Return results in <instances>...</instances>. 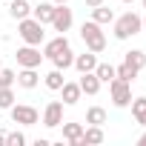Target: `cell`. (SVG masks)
<instances>
[{
  "mask_svg": "<svg viewBox=\"0 0 146 146\" xmlns=\"http://www.w3.org/2000/svg\"><path fill=\"white\" fill-rule=\"evenodd\" d=\"M143 9H146V0H143Z\"/></svg>",
  "mask_w": 146,
  "mask_h": 146,
  "instance_id": "35",
  "label": "cell"
},
{
  "mask_svg": "<svg viewBox=\"0 0 146 146\" xmlns=\"http://www.w3.org/2000/svg\"><path fill=\"white\" fill-rule=\"evenodd\" d=\"M100 3H106V0H86V6H89V9H95V6H100Z\"/></svg>",
  "mask_w": 146,
  "mask_h": 146,
  "instance_id": "29",
  "label": "cell"
},
{
  "mask_svg": "<svg viewBox=\"0 0 146 146\" xmlns=\"http://www.w3.org/2000/svg\"><path fill=\"white\" fill-rule=\"evenodd\" d=\"M92 20H95V23H100V26H106V23H112V20H115V12H112L106 3H100V6H95V9H92Z\"/></svg>",
  "mask_w": 146,
  "mask_h": 146,
  "instance_id": "18",
  "label": "cell"
},
{
  "mask_svg": "<svg viewBox=\"0 0 146 146\" xmlns=\"http://www.w3.org/2000/svg\"><path fill=\"white\" fill-rule=\"evenodd\" d=\"M9 15L15 20H23L32 15V6H29V0H9Z\"/></svg>",
  "mask_w": 146,
  "mask_h": 146,
  "instance_id": "16",
  "label": "cell"
},
{
  "mask_svg": "<svg viewBox=\"0 0 146 146\" xmlns=\"http://www.w3.org/2000/svg\"><path fill=\"white\" fill-rule=\"evenodd\" d=\"M3 143H6V135H3V132H0V146H3Z\"/></svg>",
  "mask_w": 146,
  "mask_h": 146,
  "instance_id": "32",
  "label": "cell"
},
{
  "mask_svg": "<svg viewBox=\"0 0 146 146\" xmlns=\"http://www.w3.org/2000/svg\"><path fill=\"white\" fill-rule=\"evenodd\" d=\"M43 80H46V89H52V92H60V86L66 83V78H63V72H60V69H52Z\"/></svg>",
  "mask_w": 146,
  "mask_h": 146,
  "instance_id": "21",
  "label": "cell"
},
{
  "mask_svg": "<svg viewBox=\"0 0 146 146\" xmlns=\"http://www.w3.org/2000/svg\"><path fill=\"white\" fill-rule=\"evenodd\" d=\"M86 123H89V126H103V123H106V109H103V106H92V109L86 112Z\"/></svg>",
  "mask_w": 146,
  "mask_h": 146,
  "instance_id": "22",
  "label": "cell"
},
{
  "mask_svg": "<svg viewBox=\"0 0 146 146\" xmlns=\"http://www.w3.org/2000/svg\"><path fill=\"white\" fill-rule=\"evenodd\" d=\"M60 123H63V103H60V100L46 103V109H43V126L54 129V126H60Z\"/></svg>",
  "mask_w": 146,
  "mask_h": 146,
  "instance_id": "8",
  "label": "cell"
},
{
  "mask_svg": "<svg viewBox=\"0 0 146 146\" xmlns=\"http://www.w3.org/2000/svg\"><path fill=\"white\" fill-rule=\"evenodd\" d=\"M60 95H63V103H66V106H75V103L80 100V95H83V92H80V86H78V83H69V80H66V83L60 86Z\"/></svg>",
  "mask_w": 146,
  "mask_h": 146,
  "instance_id": "15",
  "label": "cell"
},
{
  "mask_svg": "<svg viewBox=\"0 0 146 146\" xmlns=\"http://www.w3.org/2000/svg\"><path fill=\"white\" fill-rule=\"evenodd\" d=\"M17 35H20V37H23V43H29V46H40V43H43V37H46L43 23H37L32 15H29V17H23V20H17Z\"/></svg>",
  "mask_w": 146,
  "mask_h": 146,
  "instance_id": "3",
  "label": "cell"
},
{
  "mask_svg": "<svg viewBox=\"0 0 146 146\" xmlns=\"http://www.w3.org/2000/svg\"><path fill=\"white\" fill-rule=\"evenodd\" d=\"M78 86H80V92H83V95H89V98H95V95L100 92V80H98L95 72H83L80 80H78Z\"/></svg>",
  "mask_w": 146,
  "mask_h": 146,
  "instance_id": "9",
  "label": "cell"
},
{
  "mask_svg": "<svg viewBox=\"0 0 146 146\" xmlns=\"http://www.w3.org/2000/svg\"><path fill=\"white\" fill-rule=\"evenodd\" d=\"M63 126V140L69 146H80V137H83V123H60Z\"/></svg>",
  "mask_w": 146,
  "mask_h": 146,
  "instance_id": "11",
  "label": "cell"
},
{
  "mask_svg": "<svg viewBox=\"0 0 146 146\" xmlns=\"http://www.w3.org/2000/svg\"><path fill=\"white\" fill-rule=\"evenodd\" d=\"M137 143H140V146H146V132H143V135L137 137Z\"/></svg>",
  "mask_w": 146,
  "mask_h": 146,
  "instance_id": "30",
  "label": "cell"
},
{
  "mask_svg": "<svg viewBox=\"0 0 146 146\" xmlns=\"http://www.w3.org/2000/svg\"><path fill=\"white\" fill-rule=\"evenodd\" d=\"M95 75H98L100 83H109V80L115 78V66H112V63H98V66H95Z\"/></svg>",
  "mask_w": 146,
  "mask_h": 146,
  "instance_id": "25",
  "label": "cell"
},
{
  "mask_svg": "<svg viewBox=\"0 0 146 146\" xmlns=\"http://www.w3.org/2000/svg\"><path fill=\"white\" fill-rule=\"evenodd\" d=\"M129 106H132V117H135V123L146 126V98H135Z\"/></svg>",
  "mask_w": 146,
  "mask_h": 146,
  "instance_id": "20",
  "label": "cell"
},
{
  "mask_svg": "<svg viewBox=\"0 0 146 146\" xmlns=\"http://www.w3.org/2000/svg\"><path fill=\"white\" fill-rule=\"evenodd\" d=\"M123 63H129L132 69H146V52H140V49H132V52H126V57H123Z\"/></svg>",
  "mask_w": 146,
  "mask_h": 146,
  "instance_id": "19",
  "label": "cell"
},
{
  "mask_svg": "<svg viewBox=\"0 0 146 146\" xmlns=\"http://www.w3.org/2000/svg\"><path fill=\"white\" fill-rule=\"evenodd\" d=\"M120 3H135V0H120Z\"/></svg>",
  "mask_w": 146,
  "mask_h": 146,
  "instance_id": "33",
  "label": "cell"
},
{
  "mask_svg": "<svg viewBox=\"0 0 146 146\" xmlns=\"http://www.w3.org/2000/svg\"><path fill=\"white\" fill-rule=\"evenodd\" d=\"M15 78H17V72H12V69H0V89L15 86Z\"/></svg>",
  "mask_w": 146,
  "mask_h": 146,
  "instance_id": "27",
  "label": "cell"
},
{
  "mask_svg": "<svg viewBox=\"0 0 146 146\" xmlns=\"http://www.w3.org/2000/svg\"><path fill=\"white\" fill-rule=\"evenodd\" d=\"M137 75H140V72H137V69H132L129 63H120V66H115V78H120V80H129V83H132Z\"/></svg>",
  "mask_w": 146,
  "mask_h": 146,
  "instance_id": "24",
  "label": "cell"
},
{
  "mask_svg": "<svg viewBox=\"0 0 146 146\" xmlns=\"http://www.w3.org/2000/svg\"><path fill=\"white\" fill-rule=\"evenodd\" d=\"M6 143H9V146H23V143H26V135H23V132H9V135H6Z\"/></svg>",
  "mask_w": 146,
  "mask_h": 146,
  "instance_id": "28",
  "label": "cell"
},
{
  "mask_svg": "<svg viewBox=\"0 0 146 146\" xmlns=\"http://www.w3.org/2000/svg\"><path fill=\"white\" fill-rule=\"evenodd\" d=\"M112 23H115V37H117V40H129L132 35L143 32V17L135 15V12H126V15L115 17Z\"/></svg>",
  "mask_w": 146,
  "mask_h": 146,
  "instance_id": "1",
  "label": "cell"
},
{
  "mask_svg": "<svg viewBox=\"0 0 146 146\" xmlns=\"http://www.w3.org/2000/svg\"><path fill=\"white\" fill-rule=\"evenodd\" d=\"M52 3H54V6H60V3H69V0H52Z\"/></svg>",
  "mask_w": 146,
  "mask_h": 146,
  "instance_id": "31",
  "label": "cell"
},
{
  "mask_svg": "<svg viewBox=\"0 0 146 146\" xmlns=\"http://www.w3.org/2000/svg\"><path fill=\"white\" fill-rule=\"evenodd\" d=\"M143 32H146V17H143Z\"/></svg>",
  "mask_w": 146,
  "mask_h": 146,
  "instance_id": "34",
  "label": "cell"
},
{
  "mask_svg": "<svg viewBox=\"0 0 146 146\" xmlns=\"http://www.w3.org/2000/svg\"><path fill=\"white\" fill-rule=\"evenodd\" d=\"M15 57H17V66H20V69H23V66H26V69H37V66L43 63V52H40L37 46H29V43H26L23 49H17Z\"/></svg>",
  "mask_w": 146,
  "mask_h": 146,
  "instance_id": "6",
  "label": "cell"
},
{
  "mask_svg": "<svg viewBox=\"0 0 146 146\" xmlns=\"http://www.w3.org/2000/svg\"><path fill=\"white\" fill-rule=\"evenodd\" d=\"M80 37H83L86 49L95 52V54H100V52L106 49V35H103L100 23H95V20H86V23L80 26Z\"/></svg>",
  "mask_w": 146,
  "mask_h": 146,
  "instance_id": "2",
  "label": "cell"
},
{
  "mask_svg": "<svg viewBox=\"0 0 146 146\" xmlns=\"http://www.w3.org/2000/svg\"><path fill=\"white\" fill-rule=\"evenodd\" d=\"M32 17L37 20V23H52V17H54V3L49 0V3H37V6H32Z\"/></svg>",
  "mask_w": 146,
  "mask_h": 146,
  "instance_id": "14",
  "label": "cell"
},
{
  "mask_svg": "<svg viewBox=\"0 0 146 146\" xmlns=\"http://www.w3.org/2000/svg\"><path fill=\"white\" fill-rule=\"evenodd\" d=\"M72 20H75V15H72V9L66 6V3H60V6H54V17H52V26H54V32H69L72 29Z\"/></svg>",
  "mask_w": 146,
  "mask_h": 146,
  "instance_id": "7",
  "label": "cell"
},
{
  "mask_svg": "<svg viewBox=\"0 0 146 146\" xmlns=\"http://www.w3.org/2000/svg\"><path fill=\"white\" fill-rule=\"evenodd\" d=\"M66 49H72V46H69V40H66V35H57V37H52V40L43 46V57H49V60H52V57H57V54H60V52H66Z\"/></svg>",
  "mask_w": 146,
  "mask_h": 146,
  "instance_id": "10",
  "label": "cell"
},
{
  "mask_svg": "<svg viewBox=\"0 0 146 146\" xmlns=\"http://www.w3.org/2000/svg\"><path fill=\"white\" fill-rule=\"evenodd\" d=\"M52 63H54V69H60V72H66L72 63H75V52L72 49H66V52H60L57 57H52Z\"/></svg>",
  "mask_w": 146,
  "mask_h": 146,
  "instance_id": "23",
  "label": "cell"
},
{
  "mask_svg": "<svg viewBox=\"0 0 146 146\" xmlns=\"http://www.w3.org/2000/svg\"><path fill=\"white\" fill-rule=\"evenodd\" d=\"M0 69H3V66H0Z\"/></svg>",
  "mask_w": 146,
  "mask_h": 146,
  "instance_id": "36",
  "label": "cell"
},
{
  "mask_svg": "<svg viewBox=\"0 0 146 146\" xmlns=\"http://www.w3.org/2000/svg\"><path fill=\"white\" fill-rule=\"evenodd\" d=\"M109 95H112V103L117 109H126L132 103V83L129 80H120V78H112L109 80Z\"/></svg>",
  "mask_w": 146,
  "mask_h": 146,
  "instance_id": "4",
  "label": "cell"
},
{
  "mask_svg": "<svg viewBox=\"0 0 146 146\" xmlns=\"http://www.w3.org/2000/svg\"><path fill=\"white\" fill-rule=\"evenodd\" d=\"M15 106V92H12V86H6V89H0V109H12Z\"/></svg>",
  "mask_w": 146,
  "mask_h": 146,
  "instance_id": "26",
  "label": "cell"
},
{
  "mask_svg": "<svg viewBox=\"0 0 146 146\" xmlns=\"http://www.w3.org/2000/svg\"><path fill=\"white\" fill-rule=\"evenodd\" d=\"M9 115H12V120H15V123H20V126H35V123L40 120V112H37L35 106H26V103L12 106V109H9Z\"/></svg>",
  "mask_w": 146,
  "mask_h": 146,
  "instance_id": "5",
  "label": "cell"
},
{
  "mask_svg": "<svg viewBox=\"0 0 146 146\" xmlns=\"http://www.w3.org/2000/svg\"><path fill=\"white\" fill-rule=\"evenodd\" d=\"M72 66H75L80 75H83V72H95V66H98V54L86 49L83 54H75V63H72Z\"/></svg>",
  "mask_w": 146,
  "mask_h": 146,
  "instance_id": "12",
  "label": "cell"
},
{
  "mask_svg": "<svg viewBox=\"0 0 146 146\" xmlns=\"http://www.w3.org/2000/svg\"><path fill=\"white\" fill-rule=\"evenodd\" d=\"M103 140H106L103 126H86L83 129V137H80V146H86V143H103Z\"/></svg>",
  "mask_w": 146,
  "mask_h": 146,
  "instance_id": "17",
  "label": "cell"
},
{
  "mask_svg": "<svg viewBox=\"0 0 146 146\" xmlns=\"http://www.w3.org/2000/svg\"><path fill=\"white\" fill-rule=\"evenodd\" d=\"M15 83L17 86H23V89H35L37 83H40V75H37V69H20L17 72V78H15Z\"/></svg>",
  "mask_w": 146,
  "mask_h": 146,
  "instance_id": "13",
  "label": "cell"
}]
</instances>
